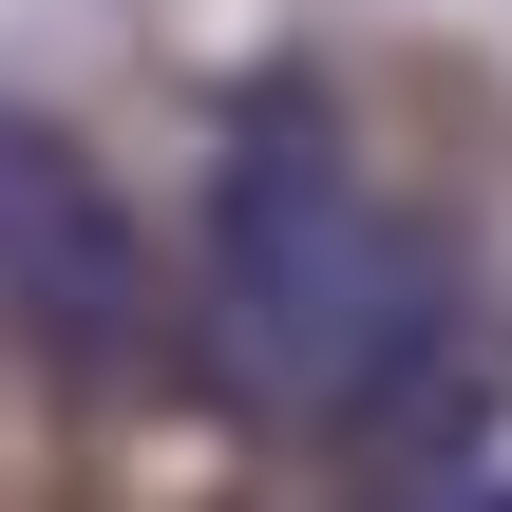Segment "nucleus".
Listing matches in <instances>:
<instances>
[{"mask_svg":"<svg viewBox=\"0 0 512 512\" xmlns=\"http://www.w3.org/2000/svg\"><path fill=\"white\" fill-rule=\"evenodd\" d=\"M0 323H19L38 361H76V380H133L152 323H171L152 228H133L114 171H95L57 114H19V95H0Z\"/></svg>","mask_w":512,"mask_h":512,"instance_id":"f03ea898","label":"nucleus"},{"mask_svg":"<svg viewBox=\"0 0 512 512\" xmlns=\"http://www.w3.org/2000/svg\"><path fill=\"white\" fill-rule=\"evenodd\" d=\"M437 512H512V475H475V494H437Z\"/></svg>","mask_w":512,"mask_h":512,"instance_id":"7ed1b4c3","label":"nucleus"},{"mask_svg":"<svg viewBox=\"0 0 512 512\" xmlns=\"http://www.w3.org/2000/svg\"><path fill=\"white\" fill-rule=\"evenodd\" d=\"M437 342H456V247H437L304 95H266V114L228 133V171H209L190 361H209L247 418L342 437V418H380Z\"/></svg>","mask_w":512,"mask_h":512,"instance_id":"f257e3e1","label":"nucleus"}]
</instances>
